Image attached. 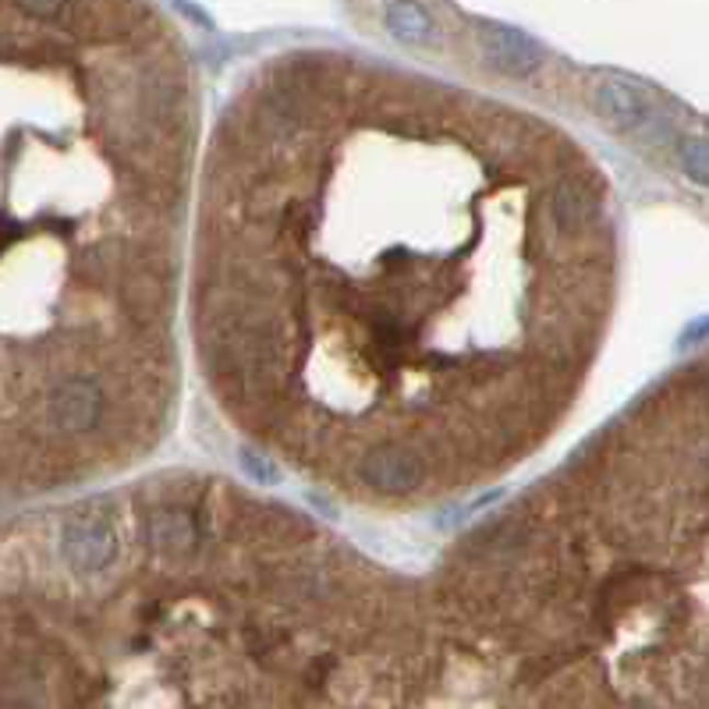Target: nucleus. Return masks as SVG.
<instances>
[{
  "mask_svg": "<svg viewBox=\"0 0 709 709\" xmlns=\"http://www.w3.org/2000/svg\"><path fill=\"white\" fill-rule=\"evenodd\" d=\"M153 19L0 4V504L107 469L168 401L195 107Z\"/></svg>",
  "mask_w": 709,
  "mask_h": 709,
  "instance_id": "1",
  "label": "nucleus"
},
{
  "mask_svg": "<svg viewBox=\"0 0 709 709\" xmlns=\"http://www.w3.org/2000/svg\"><path fill=\"white\" fill-rule=\"evenodd\" d=\"M685 163H688L691 178L709 181V142L691 139V142L685 146Z\"/></svg>",
  "mask_w": 709,
  "mask_h": 709,
  "instance_id": "2",
  "label": "nucleus"
}]
</instances>
